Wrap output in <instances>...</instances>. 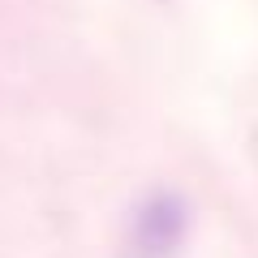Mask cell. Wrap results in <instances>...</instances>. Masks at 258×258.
<instances>
[{"instance_id":"1","label":"cell","mask_w":258,"mask_h":258,"mask_svg":"<svg viewBox=\"0 0 258 258\" xmlns=\"http://www.w3.org/2000/svg\"><path fill=\"white\" fill-rule=\"evenodd\" d=\"M189 203L176 189H155L147 194L125 228V254L129 258H176L181 245L189 241Z\"/></svg>"}]
</instances>
